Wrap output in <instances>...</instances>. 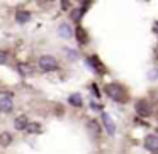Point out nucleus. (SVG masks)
<instances>
[{"label":"nucleus","instance_id":"nucleus-19","mask_svg":"<svg viewBox=\"0 0 158 154\" xmlns=\"http://www.w3.org/2000/svg\"><path fill=\"white\" fill-rule=\"evenodd\" d=\"M66 54H68L70 59H75V58H77V53H75V51H70V49H66Z\"/></svg>","mask_w":158,"mask_h":154},{"label":"nucleus","instance_id":"nucleus-7","mask_svg":"<svg viewBox=\"0 0 158 154\" xmlns=\"http://www.w3.org/2000/svg\"><path fill=\"white\" fill-rule=\"evenodd\" d=\"M58 34L61 36V38H65V39H72L73 38V31H72V27H70L68 24H61L58 27Z\"/></svg>","mask_w":158,"mask_h":154},{"label":"nucleus","instance_id":"nucleus-13","mask_svg":"<svg viewBox=\"0 0 158 154\" xmlns=\"http://www.w3.org/2000/svg\"><path fill=\"white\" fill-rule=\"evenodd\" d=\"M19 73H21L22 76H31L32 75V68L29 65H26V63H22V65H19Z\"/></svg>","mask_w":158,"mask_h":154},{"label":"nucleus","instance_id":"nucleus-15","mask_svg":"<svg viewBox=\"0 0 158 154\" xmlns=\"http://www.w3.org/2000/svg\"><path fill=\"white\" fill-rule=\"evenodd\" d=\"M89 129L92 130V134H94V136H99L100 127H99V124H97L95 120H90V122H89Z\"/></svg>","mask_w":158,"mask_h":154},{"label":"nucleus","instance_id":"nucleus-3","mask_svg":"<svg viewBox=\"0 0 158 154\" xmlns=\"http://www.w3.org/2000/svg\"><path fill=\"white\" fill-rule=\"evenodd\" d=\"M144 147H146L150 152H156L158 151V137L155 136V134H148L146 137H144Z\"/></svg>","mask_w":158,"mask_h":154},{"label":"nucleus","instance_id":"nucleus-9","mask_svg":"<svg viewBox=\"0 0 158 154\" xmlns=\"http://www.w3.org/2000/svg\"><path fill=\"white\" fill-rule=\"evenodd\" d=\"M29 19H31V14L27 10H17V14H15V21L19 24H26V22H29Z\"/></svg>","mask_w":158,"mask_h":154},{"label":"nucleus","instance_id":"nucleus-21","mask_svg":"<svg viewBox=\"0 0 158 154\" xmlns=\"http://www.w3.org/2000/svg\"><path fill=\"white\" fill-rule=\"evenodd\" d=\"M70 2H61V9H68Z\"/></svg>","mask_w":158,"mask_h":154},{"label":"nucleus","instance_id":"nucleus-8","mask_svg":"<svg viewBox=\"0 0 158 154\" xmlns=\"http://www.w3.org/2000/svg\"><path fill=\"white\" fill-rule=\"evenodd\" d=\"M87 66H89V68H92L94 71H97V73H102L104 71L102 65H100V61L97 58H89V59H87Z\"/></svg>","mask_w":158,"mask_h":154},{"label":"nucleus","instance_id":"nucleus-18","mask_svg":"<svg viewBox=\"0 0 158 154\" xmlns=\"http://www.w3.org/2000/svg\"><path fill=\"white\" fill-rule=\"evenodd\" d=\"M7 58H9V56H7V53L0 49V65H4V63L7 61Z\"/></svg>","mask_w":158,"mask_h":154},{"label":"nucleus","instance_id":"nucleus-11","mask_svg":"<svg viewBox=\"0 0 158 154\" xmlns=\"http://www.w3.org/2000/svg\"><path fill=\"white\" fill-rule=\"evenodd\" d=\"M68 102H70V105H73V107H80L82 105V95H80V93H73V95H70Z\"/></svg>","mask_w":158,"mask_h":154},{"label":"nucleus","instance_id":"nucleus-6","mask_svg":"<svg viewBox=\"0 0 158 154\" xmlns=\"http://www.w3.org/2000/svg\"><path fill=\"white\" fill-rule=\"evenodd\" d=\"M12 109H14V103H12V100L9 98V97H4V98H0V112L9 113Z\"/></svg>","mask_w":158,"mask_h":154},{"label":"nucleus","instance_id":"nucleus-10","mask_svg":"<svg viewBox=\"0 0 158 154\" xmlns=\"http://www.w3.org/2000/svg\"><path fill=\"white\" fill-rule=\"evenodd\" d=\"M27 117L26 115H19L17 119H15V122H14V127L17 130H22V129H26V127H27Z\"/></svg>","mask_w":158,"mask_h":154},{"label":"nucleus","instance_id":"nucleus-4","mask_svg":"<svg viewBox=\"0 0 158 154\" xmlns=\"http://www.w3.org/2000/svg\"><path fill=\"white\" fill-rule=\"evenodd\" d=\"M102 124H104V129H106V132L109 134V136H114V134H116V124L112 122L109 113H106V112L102 113Z\"/></svg>","mask_w":158,"mask_h":154},{"label":"nucleus","instance_id":"nucleus-16","mask_svg":"<svg viewBox=\"0 0 158 154\" xmlns=\"http://www.w3.org/2000/svg\"><path fill=\"white\" fill-rule=\"evenodd\" d=\"M77 38H78L80 42H87V34L82 27H77Z\"/></svg>","mask_w":158,"mask_h":154},{"label":"nucleus","instance_id":"nucleus-12","mask_svg":"<svg viewBox=\"0 0 158 154\" xmlns=\"http://www.w3.org/2000/svg\"><path fill=\"white\" fill-rule=\"evenodd\" d=\"M26 130L27 132H31V134H39V132H43V127H41V124H27V127H26Z\"/></svg>","mask_w":158,"mask_h":154},{"label":"nucleus","instance_id":"nucleus-17","mask_svg":"<svg viewBox=\"0 0 158 154\" xmlns=\"http://www.w3.org/2000/svg\"><path fill=\"white\" fill-rule=\"evenodd\" d=\"M83 12H85V7H83L82 10H75V12L72 14V17L75 19V21H80V17H82V14H83Z\"/></svg>","mask_w":158,"mask_h":154},{"label":"nucleus","instance_id":"nucleus-2","mask_svg":"<svg viewBox=\"0 0 158 154\" xmlns=\"http://www.w3.org/2000/svg\"><path fill=\"white\" fill-rule=\"evenodd\" d=\"M38 65L43 71H55V69L58 68V63H56V59L53 58V56H41Z\"/></svg>","mask_w":158,"mask_h":154},{"label":"nucleus","instance_id":"nucleus-14","mask_svg":"<svg viewBox=\"0 0 158 154\" xmlns=\"http://www.w3.org/2000/svg\"><path fill=\"white\" fill-rule=\"evenodd\" d=\"M12 142V136L9 132H2L0 134V146H9V144Z\"/></svg>","mask_w":158,"mask_h":154},{"label":"nucleus","instance_id":"nucleus-5","mask_svg":"<svg viewBox=\"0 0 158 154\" xmlns=\"http://www.w3.org/2000/svg\"><path fill=\"white\" fill-rule=\"evenodd\" d=\"M150 105H148L146 100H139V102H136V113L139 117H148L150 115Z\"/></svg>","mask_w":158,"mask_h":154},{"label":"nucleus","instance_id":"nucleus-1","mask_svg":"<svg viewBox=\"0 0 158 154\" xmlns=\"http://www.w3.org/2000/svg\"><path fill=\"white\" fill-rule=\"evenodd\" d=\"M106 93L114 100V102L123 103L124 100H126V92H124V88H123V86H119V85H114V83L106 86Z\"/></svg>","mask_w":158,"mask_h":154},{"label":"nucleus","instance_id":"nucleus-20","mask_svg":"<svg viewBox=\"0 0 158 154\" xmlns=\"http://www.w3.org/2000/svg\"><path fill=\"white\" fill-rule=\"evenodd\" d=\"M150 78H151V80H155V78H156V71H155V69L150 73Z\"/></svg>","mask_w":158,"mask_h":154}]
</instances>
